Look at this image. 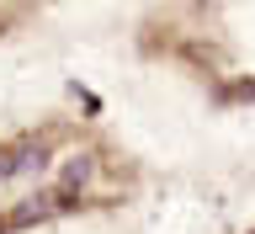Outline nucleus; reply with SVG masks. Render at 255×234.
<instances>
[{"label":"nucleus","instance_id":"obj_2","mask_svg":"<svg viewBox=\"0 0 255 234\" xmlns=\"http://www.w3.org/2000/svg\"><path fill=\"white\" fill-rule=\"evenodd\" d=\"M229 96H255V80H239V85H234Z\"/></svg>","mask_w":255,"mask_h":234},{"label":"nucleus","instance_id":"obj_3","mask_svg":"<svg viewBox=\"0 0 255 234\" xmlns=\"http://www.w3.org/2000/svg\"><path fill=\"white\" fill-rule=\"evenodd\" d=\"M0 229H5V219H0Z\"/></svg>","mask_w":255,"mask_h":234},{"label":"nucleus","instance_id":"obj_1","mask_svg":"<svg viewBox=\"0 0 255 234\" xmlns=\"http://www.w3.org/2000/svg\"><path fill=\"white\" fill-rule=\"evenodd\" d=\"M91 171H96V160H91V155H75L69 165H64V181H59V192H69V197H80V187L91 181Z\"/></svg>","mask_w":255,"mask_h":234}]
</instances>
